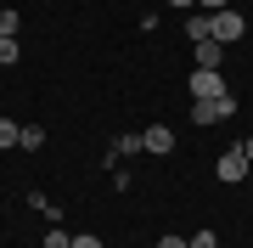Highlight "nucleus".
<instances>
[{"mask_svg":"<svg viewBox=\"0 0 253 248\" xmlns=\"http://www.w3.org/2000/svg\"><path fill=\"white\" fill-rule=\"evenodd\" d=\"M17 28H23V17H17V11H0V34H17Z\"/></svg>","mask_w":253,"mask_h":248,"instance_id":"obj_14","label":"nucleus"},{"mask_svg":"<svg viewBox=\"0 0 253 248\" xmlns=\"http://www.w3.org/2000/svg\"><path fill=\"white\" fill-rule=\"evenodd\" d=\"M169 6H174V11H197V0H169Z\"/></svg>","mask_w":253,"mask_h":248,"instance_id":"obj_18","label":"nucleus"},{"mask_svg":"<svg viewBox=\"0 0 253 248\" xmlns=\"http://www.w3.org/2000/svg\"><path fill=\"white\" fill-rule=\"evenodd\" d=\"M17 136H23V124H17V119H0V152L17 147Z\"/></svg>","mask_w":253,"mask_h":248,"instance_id":"obj_10","label":"nucleus"},{"mask_svg":"<svg viewBox=\"0 0 253 248\" xmlns=\"http://www.w3.org/2000/svg\"><path fill=\"white\" fill-rule=\"evenodd\" d=\"M231 0H197V11H225Z\"/></svg>","mask_w":253,"mask_h":248,"instance_id":"obj_17","label":"nucleus"},{"mask_svg":"<svg viewBox=\"0 0 253 248\" xmlns=\"http://www.w3.org/2000/svg\"><path fill=\"white\" fill-rule=\"evenodd\" d=\"M73 248H101V237H96V231H79V237H73Z\"/></svg>","mask_w":253,"mask_h":248,"instance_id":"obj_15","label":"nucleus"},{"mask_svg":"<svg viewBox=\"0 0 253 248\" xmlns=\"http://www.w3.org/2000/svg\"><path fill=\"white\" fill-rule=\"evenodd\" d=\"M40 248H73V237H68L62 226H51V231H45V243H40Z\"/></svg>","mask_w":253,"mask_h":248,"instance_id":"obj_12","label":"nucleus"},{"mask_svg":"<svg viewBox=\"0 0 253 248\" xmlns=\"http://www.w3.org/2000/svg\"><path fill=\"white\" fill-rule=\"evenodd\" d=\"M191 62L197 68H219L225 62V46H219V40H197V46H191Z\"/></svg>","mask_w":253,"mask_h":248,"instance_id":"obj_5","label":"nucleus"},{"mask_svg":"<svg viewBox=\"0 0 253 248\" xmlns=\"http://www.w3.org/2000/svg\"><path fill=\"white\" fill-rule=\"evenodd\" d=\"M186 34H191V46L208 40V11H186Z\"/></svg>","mask_w":253,"mask_h":248,"instance_id":"obj_8","label":"nucleus"},{"mask_svg":"<svg viewBox=\"0 0 253 248\" xmlns=\"http://www.w3.org/2000/svg\"><path fill=\"white\" fill-rule=\"evenodd\" d=\"M191 101H214V96H225L231 85H225V74H219V68H191Z\"/></svg>","mask_w":253,"mask_h":248,"instance_id":"obj_2","label":"nucleus"},{"mask_svg":"<svg viewBox=\"0 0 253 248\" xmlns=\"http://www.w3.org/2000/svg\"><path fill=\"white\" fill-rule=\"evenodd\" d=\"M141 136H146V152H158V158L174 152V130H169V124H146Z\"/></svg>","mask_w":253,"mask_h":248,"instance_id":"obj_4","label":"nucleus"},{"mask_svg":"<svg viewBox=\"0 0 253 248\" xmlns=\"http://www.w3.org/2000/svg\"><path fill=\"white\" fill-rule=\"evenodd\" d=\"M186 243H191V248H219V237H214V231H208V226H203V231H191Z\"/></svg>","mask_w":253,"mask_h":248,"instance_id":"obj_13","label":"nucleus"},{"mask_svg":"<svg viewBox=\"0 0 253 248\" xmlns=\"http://www.w3.org/2000/svg\"><path fill=\"white\" fill-rule=\"evenodd\" d=\"M248 34V23H242V11H208V40H219V46H231V40H242Z\"/></svg>","mask_w":253,"mask_h":248,"instance_id":"obj_1","label":"nucleus"},{"mask_svg":"<svg viewBox=\"0 0 253 248\" xmlns=\"http://www.w3.org/2000/svg\"><path fill=\"white\" fill-rule=\"evenodd\" d=\"M17 147H23V152H40V147H45V130H40V124H23Z\"/></svg>","mask_w":253,"mask_h":248,"instance_id":"obj_7","label":"nucleus"},{"mask_svg":"<svg viewBox=\"0 0 253 248\" xmlns=\"http://www.w3.org/2000/svg\"><path fill=\"white\" fill-rule=\"evenodd\" d=\"M191 124H219V113H214V101H191Z\"/></svg>","mask_w":253,"mask_h":248,"instance_id":"obj_9","label":"nucleus"},{"mask_svg":"<svg viewBox=\"0 0 253 248\" xmlns=\"http://www.w3.org/2000/svg\"><path fill=\"white\" fill-rule=\"evenodd\" d=\"M17 51H23V46H17V34H0V68L17 62Z\"/></svg>","mask_w":253,"mask_h":248,"instance_id":"obj_11","label":"nucleus"},{"mask_svg":"<svg viewBox=\"0 0 253 248\" xmlns=\"http://www.w3.org/2000/svg\"><path fill=\"white\" fill-rule=\"evenodd\" d=\"M158 248H191L186 237H174V231H163V237H158Z\"/></svg>","mask_w":253,"mask_h":248,"instance_id":"obj_16","label":"nucleus"},{"mask_svg":"<svg viewBox=\"0 0 253 248\" xmlns=\"http://www.w3.org/2000/svg\"><path fill=\"white\" fill-rule=\"evenodd\" d=\"M242 152H248V164H253V136H248V141H242Z\"/></svg>","mask_w":253,"mask_h":248,"instance_id":"obj_19","label":"nucleus"},{"mask_svg":"<svg viewBox=\"0 0 253 248\" xmlns=\"http://www.w3.org/2000/svg\"><path fill=\"white\" fill-rule=\"evenodd\" d=\"M248 152H242V141H236V147H225V152H219V164H214V175H219V181H225V186H236V181H248Z\"/></svg>","mask_w":253,"mask_h":248,"instance_id":"obj_3","label":"nucleus"},{"mask_svg":"<svg viewBox=\"0 0 253 248\" xmlns=\"http://www.w3.org/2000/svg\"><path fill=\"white\" fill-rule=\"evenodd\" d=\"M28 209H34V214H45V220L56 226V220H62V209H56V203L45 198V192H28Z\"/></svg>","mask_w":253,"mask_h":248,"instance_id":"obj_6","label":"nucleus"}]
</instances>
